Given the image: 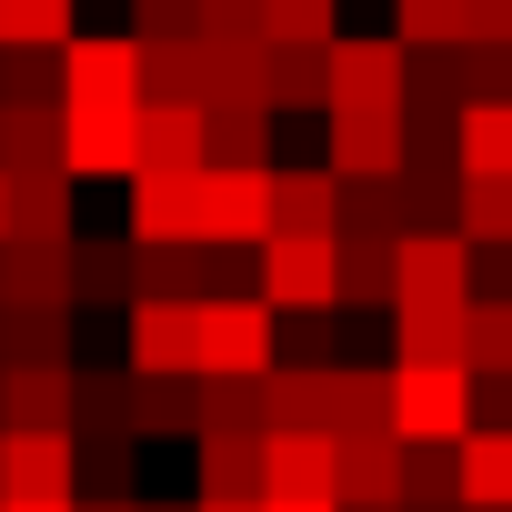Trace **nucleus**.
Returning <instances> with one entry per match:
<instances>
[{
  "instance_id": "39",
  "label": "nucleus",
  "mask_w": 512,
  "mask_h": 512,
  "mask_svg": "<svg viewBox=\"0 0 512 512\" xmlns=\"http://www.w3.org/2000/svg\"><path fill=\"white\" fill-rule=\"evenodd\" d=\"M402 502H462V452H412L402 442Z\"/></svg>"
},
{
  "instance_id": "43",
  "label": "nucleus",
  "mask_w": 512,
  "mask_h": 512,
  "mask_svg": "<svg viewBox=\"0 0 512 512\" xmlns=\"http://www.w3.org/2000/svg\"><path fill=\"white\" fill-rule=\"evenodd\" d=\"M462 61H472V111L512 101V51H462Z\"/></svg>"
},
{
  "instance_id": "44",
  "label": "nucleus",
  "mask_w": 512,
  "mask_h": 512,
  "mask_svg": "<svg viewBox=\"0 0 512 512\" xmlns=\"http://www.w3.org/2000/svg\"><path fill=\"white\" fill-rule=\"evenodd\" d=\"M191 512H262V502H201V492H191Z\"/></svg>"
},
{
  "instance_id": "9",
  "label": "nucleus",
  "mask_w": 512,
  "mask_h": 512,
  "mask_svg": "<svg viewBox=\"0 0 512 512\" xmlns=\"http://www.w3.org/2000/svg\"><path fill=\"white\" fill-rule=\"evenodd\" d=\"M472 302V241L462 231H412L402 241V302L392 312H462Z\"/></svg>"
},
{
  "instance_id": "37",
  "label": "nucleus",
  "mask_w": 512,
  "mask_h": 512,
  "mask_svg": "<svg viewBox=\"0 0 512 512\" xmlns=\"http://www.w3.org/2000/svg\"><path fill=\"white\" fill-rule=\"evenodd\" d=\"M462 241L472 251H512V181H462Z\"/></svg>"
},
{
  "instance_id": "38",
  "label": "nucleus",
  "mask_w": 512,
  "mask_h": 512,
  "mask_svg": "<svg viewBox=\"0 0 512 512\" xmlns=\"http://www.w3.org/2000/svg\"><path fill=\"white\" fill-rule=\"evenodd\" d=\"M201 41H211V51L272 41V11H262V0H201Z\"/></svg>"
},
{
  "instance_id": "28",
  "label": "nucleus",
  "mask_w": 512,
  "mask_h": 512,
  "mask_svg": "<svg viewBox=\"0 0 512 512\" xmlns=\"http://www.w3.org/2000/svg\"><path fill=\"white\" fill-rule=\"evenodd\" d=\"M462 512H512V432L462 442Z\"/></svg>"
},
{
  "instance_id": "3",
  "label": "nucleus",
  "mask_w": 512,
  "mask_h": 512,
  "mask_svg": "<svg viewBox=\"0 0 512 512\" xmlns=\"http://www.w3.org/2000/svg\"><path fill=\"white\" fill-rule=\"evenodd\" d=\"M61 111H141V41L131 31H81L61 51Z\"/></svg>"
},
{
  "instance_id": "6",
  "label": "nucleus",
  "mask_w": 512,
  "mask_h": 512,
  "mask_svg": "<svg viewBox=\"0 0 512 512\" xmlns=\"http://www.w3.org/2000/svg\"><path fill=\"white\" fill-rule=\"evenodd\" d=\"M0 502H81L71 432H0Z\"/></svg>"
},
{
  "instance_id": "26",
  "label": "nucleus",
  "mask_w": 512,
  "mask_h": 512,
  "mask_svg": "<svg viewBox=\"0 0 512 512\" xmlns=\"http://www.w3.org/2000/svg\"><path fill=\"white\" fill-rule=\"evenodd\" d=\"M272 432H332V362H282L272 372Z\"/></svg>"
},
{
  "instance_id": "41",
  "label": "nucleus",
  "mask_w": 512,
  "mask_h": 512,
  "mask_svg": "<svg viewBox=\"0 0 512 512\" xmlns=\"http://www.w3.org/2000/svg\"><path fill=\"white\" fill-rule=\"evenodd\" d=\"M131 41H201V0H141Z\"/></svg>"
},
{
  "instance_id": "5",
  "label": "nucleus",
  "mask_w": 512,
  "mask_h": 512,
  "mask_svg": "<svg viewBox=\"0 0 512 512\" xmlns=\"http://www.w3.org/2000/svg\"><path fill=\"white\" fill-rule=\"evenodd\" d=\"M262 302L322 322L342 302V241H262Z\"/></svg>"
},
{
  "instance_id": "22",
  "label": "nucleus",
  "mask_w": 512,
  "mask_h": 512,
  "mask_svg": "<svg viewBox=\"0 0 512 512\" xmlns=\"http://www.w3.org/2000/svg\"><path fill=\"white\" fill-rule=\"evenodd\" d=\"M0 171H61V101H0Z\"/></svg>"
},
{
  "instance_id": "33",
  "label": "nucleus",
  "mask_w": 512,
  "mask_h": 512,
  "mask_svg": "<svg viewBox=\"0 0 512 512\" xmlns=\"http://www.w3.org/2000/svg\"><path fill=\"white\" fill-rule=\"evenodd\" d=\"M392 41L402 51H462L472 21H462V0H392Z\"/></svg>"
},
{
  "instance_id": "30",
  "label": "nucleus",
  "mask_w": 512,
  "mask_h": 512,
  "mask_svg": "<svg viewBox=\"0 0 512 512\" xmlns=\"http://www.w3.org/2000/svg\"><path fill=\"white\" fill-rule=\"evenodd\" d=\"M201 432H251V442H272V382H201Z\"/></svg>"
},
{
  "instance_id": "16",
  "label": "nucleus",
  "mask_w": 512,
  "mask_h": 512,
  "mask_svg": "<svg viewBox=\"0 0 512 512\" xmlns=\"http://www.w3.org/2000/svg\"><path fill=\"white\" fill-rule=\"evenodd\" d=\"M141 111H211V51L201 41H141Z\"/></svg>"
},
{
  "instance_id": "18",
  "label": "nucleus",
  "mask_w": 512,
  "mask_h": 512,
  "mask_svg": "<svg viewBox=\"0 0 512 512\" xmlns=\"http://www.w3.org/2000/svg\"><path fill=\"white\" fill-rule=\"evenodd\" d=\"M131 241L141 251H191L201 241V181H131Z\"/></svg>"
},
{
  "instance_id": "36",
  "label": "nucleus",
  "mask_w": 512,
  "mask_h": 512,
  "mask_svg": "<svg viewBox=\"0 0 512 512\" xmlns=\"http://www.w3.org/2000/svg\"><path fill=\"white\" fill-rule=\"evenodd\" d=\"M0 332H11V362L71 372V312H0Z\"/></svg>"
},
{
  "instance_id": "1",
  "label": "nucleus",
  "mask_w": 512,
  "mask_h": 512,
  "mask_svg": "<svg viewBox=\"0 0 512 512\" xmlns=\"http://www.w3.org/2000/svg\"><path fill=\"white\" fill-rule=\"evenodd\" d=\"M472 372L462 362H392V432L412 452H462L472 442Z\"/></svg>"
},
{
  "instance_id": "48",
  "label": "nucleus",
  "mask_w": 512,
  "mask_h": 512,
  "mask_svg": "<svg viewBox=\"0 0 512 512\" xmlns=\"http://www.w3.org/2000/svg\"><path fill=\"white\" fill-rule=\"evenodd\" d=\"M0 241H11V171H0Z\"/></svg>"
},
{
  "instance_id": "29",
  "label": "nucleus",
  "mask_w": 512,
  "mask_h": 512,
  "mask_svg": "<svg viewBox=\"0 0 512 512\" xmlns=\"http://www.w3.org/2000/svg\"><path fill=\"white\" fill-rule=\"evenodd\" d=\"M342 302H402V241H342Z\"/></svg>"
},
{
  "instance_id": "45",
  "label": "nucleus",
  "mask_w": 512,
  "mask_h": 512,
  "mask_svg": "<svg viewBox=\"0 0 512 512\" xmlns=\"http://www.w3.org/2000/svg\"><path fill=\"white\" fill-rule=\"evenodd\" d=\"M0 512H81V502H0Z\"/></svg>"
},
{
  "instance_id": "20",
  "label": "nucleus",
  "mask_w": 512,
  "mask_h": 512,
  "mask_svg": "<svg viewBox=\"0 0 512 512\" xmlns=\"http://www.w3.org/2000/svg\"><path fill=\"white\" fill-rule=\"evenodd\" d=\"M71 302H141V241H71Z\"/></svg>"
},
{
  "instance_id": "14",
  "label": "nucleus",
  "mask_w": 512,
  "mask_h": 512,
  "mask_svg": "<svg viewBox=\"0 0 512 512\" xmlns=\"http://www.w3.org/2000/svg\"><path fill=\"white\" fill-rule=\"evenodd\" d=\"M342 181H402V111H332V151Z\"/></svg>"
},
{
  "instance_id": "50",
  "label": "nucleus",
  "mask_w": 512,
  "mask_h": 512,
  "mask_svg": "<svg viewBox=\"0 0 512 512\" xmlns=\"http://www.w3.org/2000/svg\"><path fill=\"white\" fill-rule=\"evenodd\" d=\"M0 251H11V241H0Z\"/></svg>"
},
{
  "instance_id": "7",
  "label": "nucleus",
  "mask_w": 512,
  "mask_h": 512,
  "mask_svg": "<svg viewBox=\"0 0 512 512\" xmlns=\"http://www.w3.org/2000/svg\"><path fill=\"white\" fill-rule=\"evenodd\" d=\"M131 382H201V312L131 302Z\"/></svg>"
},
{
  "instance_id": "23",
  "label": "nucleus",
  "mask_w": 512,
  "mask_h": 512,
  "mask_svg": "<svg viewBox=\"0 0 512 512\" xmlns=\"http://www.w3.org/2000/svg\"><path fill=\"white\" fill-rule=\"evenodd\" d=\"M211 171H272V111L262 101H211Z\"/></svg>"
},
{
  "instance_id": "17",
  "label": "nucleus",
  "mask_w": 512,
  "mask_h": 512,
  "mask_svg": "<svg viewBox=\"0 0 512 512\" xmlns=\"http://www.w3.org/2000/svg\"><path fill=\"white\" fill-rule=\"evenodd\" d=\"M211 171V121L201 111H141V171L131 181H201Z\"/></svg>"
},
{
  "instance_id": "8",
  "label": "nucleus",
  "mask_w": 512,
  "mask_h": 512,
  "mask_svg": "<svg viewBox=\"0 0 512 512\" xmlns=\"http://www.w3.org/2000/svg\"><path fill=\"white\" fill-rule=\"evenodd\" d=\"M201 241L262 251L272 241V171H201Z\"/></svg>"
},
{
  "instance_id": "47",
  "label": "nucleus",
  "mask_w": 512,
  "mask_h": 512,
  "mask_svg": "<svg viewBox=\"0 0 512 512\" xmlns=\"http://www.w3.org/2000/svg\"><path fill=\"white\" fill-rule=\"evenodd\" d=\"M262 512H342V502H262Z\"/></svg>"
},
{
  "instance_id": "40",
  "label": "nucleus",
  "mask_w": 512,
  "mask_h": 512,
  "mask_svg": "<svg viewBox=\"0 0 512 512\" xmlns=\"http://www.w3.org/2000/svg\"><path fill=\"white\" fill-rule=\"evenodd\" d=\"M0 101H61V51H0Z\"/></svg>"
},
{
  "instance_id": "11",
  "label": "nucleus",
  "mask_w": 512,
  "mask_h": 512,
  "mask_svg": "<svg viewBox=\"0 0 512 512\" xmlns=\"http://www.w3.org/2000/svg\"><path fill=\"white\" fill-rule=\"evenodd\" d=\"M61 171L71 181H131L141 171V111H61Z\"/></svg>"
},
{
  "instance_id": "32",
  "label": "nucleus",
  "mask_w": 512,
  "mask_h": 512,
  "mask_svg": "<svg viewBox=\"0 0 512 512\" xmlns=\"http://www.w3.org/2000/svg\"><path fill=\"white\" fill-rule=\"evenodd\" d=\"M462 181H512V101L462 111Z\"/></svg>"
},
{
  "instance_id": "13",
  "label": "nucleus",
  "mask_w": 512,
  "mask_h": 512,
  "mask_svg": "<svg viewBox=\"0 0 512 512\" xmlns=\"http://www.w3.org/2000/svg\"><path fill=\"white\" fill-rule=\"evenodd\" d=\"M71 412H81V372H41V362L0 372V432H71Z\"/></svg>"
},
{
  "instance_id": "24",
  "label": "nucleus",
  "mask_w": 512,
  "mask_h": 512,
  "mask_svg": "<svg viewBox=\"0 0 512 512\" xmlns=\"http://www.w3.org/2000/svg\"><path fill=\"white\" fill-rule=\"evenodd\" d=\"M462 372L512 392V292H472V322H462Z\"/></svg>"
},
{
  "instance_id": "4",
  "label": "nucleus",
  "mask_w": 512,
  "mask_h": 512,
  "mask_svg": "<svg viewBox=\"0 0 512 512\" xmlns=\"http://www.w3.org/2000/svg\"><path fill=\"white\" fill-rule=\"evenodd\" d=\"M332 111H412V51L382 31L332 41Z\"/></svg>"
},
{
  "instance_id": "49",
  "label": "nucleus",
  "mask_w": 512,
  "mask_h": 512,
  "mask_svg": "<svg viewBox=\"0 0 512 512\" xmlns=\"http://www.w3.org/2000/svg\"><path fill=\"white\" fill-rule=\"evenodd\" d=\"M412 512H462V502H412Z\"/></svg>"
},
{
  "instance_id": "27",
  "label": "nucleus",
  "mask_w": 512,
  "mask_h": 512,
  "mask_svg": "<svg viewBox=\"0 0 512 512\" xmlns=\"http://www.w3.org/2000/svg\"><path fill=\"white\" fill-rule=\"evenodd\" d=\"M352 432H392V372L332 362V442H352Z\"/></svg>"
},
{
  "instance_id": "25",
  "label": "nucleus",
  "mask_w": 512,
  "mask_h": 512,
  "mask_svg": "<svg viewBox=\"0 0 512 512\" xmlns=\"http://www.w3.org/2000/svg\"><path fill=\"white\" fill-rule=\"evenodd\" d=\"M201 502H262V442L251 432H201Z\"/></svg>"
},
{
  "instance_id": "42",
  "label": "nucleus",
  "mask_w": 512,
  "mask_h": 512,
  "mask_svg": "<svg viewBox=\"0 0 512 512\" xmlns=\"http://www.w3.org/2000/svg\"><path fill=\"white\" fill-rule=\"evenodd\" d=\"M462 21H472L462 51H512V0H462Z\"/></svg>"
},
{
  "instance_id": "46",
  "label": "nucleus",
  "mask_w": 512,
  "mask_h": 512,
  "mask_svg": "<svg viewBox=\"0 0 512 512\" xmlns=\"http://www.w3.org/2000/svg\"><path fill=\"white\" fill-rule=\"evenodd\" d=\"M81 512H141V492H131V502H91V492H81Z\"/></svg>"
},
{
  "instance_id": "31",
  "label": "nucleus",
  "mask_w": 512,
  "mask_h": 512,
  "mask_svg": "<svg viewBox=\"0 0 512 512\" xmlns=\"http://www.w3.org/2000/svg\"><path fill=\"white\" fill-rule=\"evenodd\" d=\"M71 0H0V51H71Z\"/></svg>"
},
{
  "instance_id": "2",
  "label": "nucleus",
  "mask_w": 512,
  "mask_h": 512,
  "mask_svg": "<svg viewBox=\"0 0 512 512\" xmlns=\"http://www.w3.org/2000/svg\"><path fill=\"white\" fill-rule=\"evenodd\" d=\"M272 302L241 292V302H201V382H272Z\"/></svg>"
},
{
  "instance_id": "19",
  "label": "nucleus",
  "mask_w": 512,
  "mask_h": 512,
  "mask_svg": "<svg viewBox=\"0 0 512 512\" xmlns=\"http://www.w3.org/2000/svg\"><path fill=\"white\" fill-rule=\"evenodd\" d=\"M402 502V432H352L342 442V512Z\"/></svg>"
},
{
  "instance_id": "15",
  "label": "nucleus",
  "mask_w": 512,
  "mask_h": 512,
  "mask_svg": "<svg viewBox=\"0 0 512 512\" xmlns=\"http://www.w3.org/2000/svg\"><path fill=\"white\" fill-rule=\"evenodd\" d=\"M71 171H11V251H71Z\"/></svg>"
},
{
  "instance_id": "34",
  "label": "nucleus",
  "mask_w": 512,
  "mask_h": 512,
  "mask_svg": "<svg viewBox=\"0 0 512 512\" xmlns=\"http://www.w3.org/2000/svg\"><path fill=\"white\" fill-rule=\"evenodd\" d=\"M131 432H191L201 442V382H131Z\"/></svg>"
},
{
  "instance_id": "12",
  "label": "nucleus",
  "mask_w": 512,
  "mask_h": 512,
  "mask_svg": "<svg viewBox=\"0 0 512 512\" xmlns=\"http://www.w3.org/2000/svg\"><path fill=\"white\" fill-rule=\"evenodd\" d=\"M272 241H342V171H272Z\"/></svg>"
},
{
  "instance_id": "35",
  "label": "nucleus",
  "mask_w": 512,
  "mask_h": 512,
  "mask_svg": "<svg viewBox=\"0 0 512 512\" xmlns=\"http://www.w3.org/2000/svg\"><path fill=\"white\" fill-rule=\"evenodd\" d=\"M272 11V51H332L342 41V0H262Z\"/></svg>"
},
{
  "instance_id": "10",
  "label": "nucleus",
  "mask_w": 512,
  "mask_h": 512,
  "mask_svg": "<svg viewBox=\"0 0 512 512\" xmlns=\"http://www.w3.org/2000/svg\"><path fill=\"white\" fill-rule=\"evenodd\" d=\"M262 502H342V442L332 432H272L262 442Z\"/></svg>"
},
{
  "instance_id": "21",
  "label": "nucleus",
  "mask_w": 512,
  "mask_h": 512,
  "mask_svg": "<svg viewBox=\"0 0 512 512\" xmlns=\"http://www.w3.org/2000/svg\"><path fill=\"white\" fill-rule=\"evenodd\" d=\"M0 312H71V251H0Z\"/></svg>"
}]
</instances>
